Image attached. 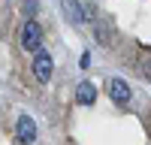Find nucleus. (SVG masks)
<instances>
[{
  "label": "nucleus",
  "mask_w": 151,
  "mask_h": 145,
  "mask_svg": "<svg viewBox=\"0 0 151 145\" xmlns=\"http://www.w3.org/2000/svg\"><path fill=\"white\" fill-rule=\"evenodd\" d=\"M109 97H112L118 106H127V103H130V85L124 82V79H112V82H109Z\"/></svg>",
  "instance_id": "7ed1b4c3"
},
{
  "label": "nucleus",
  "mask_w": 151,
  "mask_h": 145,
  "mask_svg": "<svg viewBox=\"0 0 151 145\" xmlns=\"http://www.w3.org/2000/svg\"><path fill=\"white\" fill-rule=\"evenodd\" d=\"M15 139H18V142H33V139H36V124H33V118H27V115L18 118V124H15Z\"/></svg>",
  "instance_id": "20e7f679"
},
{
  "label": "nucleus",
  "mask_w": 151,
  "mask_h": 145,
  "mask_svg": "<svg viewBox=\"0 0 151 145\" xmlns=\"http://www.w3.org/2000/svg\"><path fill=\"white\" fill-rule=\"evenodd\" d=\"M24 9H27V12H36V0H24Z\"/></svg>",
  "instance_id": "0eeeda50"
},
{
  "label": "nucleus",
  "mask_w": 151,
  "mask_h": 145,
  "mask_svg": "<svg viewBox=\"0 0 151 145\" xmlns=\"http://www.w3.org/2000/svg\"><path fill=\"white\" fill-rule=\"evenodd\" d=\"M52 70H55L52 55H48V52H36V57H33V76L40 82H48V79H52Z\"/></svg>",
  "instance_id": "f03ea898"
},
{
  "label": "nucleus",
  "mask_w": 151,
  "mask_h": 145,
  "mask_svg": "<svg viewBox=\"0 0 151 145\" xmlns=\"http://www.w3.org/2000/svg\"><path fill=\"white\" fill-rule=\"evenodd\" d=\"M64 12H67V18L73 24H85L88 21V12H85V6L79 0H64Z\"/></svg>",
  "instance_id": "39448f33"
},
{
  "label": "nucleus",
  "mask_w": 151,
  "mask_h": 145,
  "mask_svg": "<svg viewBox=\"0 0 151 145\" xmlns=\"http://www.w3.org/2000/svg\"><path fill=\"white\" fill-rule=\"evenodd\" d=\"M76 100H79L82 106H91L97 100V88L91 82H79V88H76Z\"/></svg>",
  "instance_id": "423d86ee"
},
{
  "label": "nucleus",
  "mask_w": 151,
  "mask_h": 145,
  "mask_svg": "<svg viewBox=\"0 0 151 145\" xmlns=\"http://www.w3.org/2000/svg\"><path fill=\"white\" fill-rule=\"evenodd\" d=\"M21 45L27 48V52H40V45H42V27L33 18L24 24V30H21Z\"/></svg>",
  "instance_id": "f257e3e1"
}]
</instances>
